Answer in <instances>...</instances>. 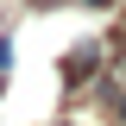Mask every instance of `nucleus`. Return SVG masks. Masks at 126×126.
I'll use <instances>...</instances> for the list:
<instances>
[{"label": "nucleus", "instance_id": "f257e3e1", "mask_svg": "<svg viewBox=\"0 0 126 126\" xmlns=\"http://www.w3.org/2000/svg\"><path fill=\"white\" fill-rule=\"evenodd\" d=\"M82 6H113V0H82Z\"/></svg>", "mask_w": 126, "mask_h": 126}, {"label": "nucleus", "instance_id": "f03ea898", "mask_svg": "<svg viewBox=\"0 0 126 126\" xmlns=\"http://www.w3.org/2000/svg\"><path fill=\"white\" fill-rule=\"evenodd\" d=\"M120 76H126V44H120Z\"/></svg>", "mask_w": 126, "mask_h": 126}]
</instances>
